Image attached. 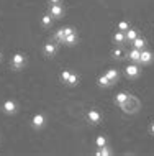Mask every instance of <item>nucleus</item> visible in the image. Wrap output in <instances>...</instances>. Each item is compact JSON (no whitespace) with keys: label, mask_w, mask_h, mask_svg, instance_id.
<instances>
[{"label":"nucleus","mask_w":154,"mask_h":156,"mask_svg":"<svg viewBox=\"0 0 154 156\" xmlns=\"http://www.w3.org/2000/svg\"><path fill=\"white\" fill-rule=\"evenodd\" d=\"M70 33H74V28L72 27H66V28H59L56 33H54V40L57 41V43H64V38L70 35Z\"/></svg>","instance_id":"nucleus-1"},{"label":"nucleus","mask_w":154,"mask_h":156,"mask_svg":"<svg viewBox=\"0 0 154 156\" xmlns=\"http://www.w3.org/2000/svg\"><path fill=\"white\" fill-rule=\"evenodd\" d=\"M152 59H154V54L149 51V49H141L138 64H141V66H148V64H151V62H152Z\"/></svg>","instance_id":"nucleus-2"},{"label":"nucleus","mask_w":154,"mask_h":156,"mask_svg":"<svg viewBox=\"0 0 154 156\" xmlns=\"http://www.w3.org/2000/svg\"><path fill=\"white\" fill-rule=\"evenodd\" d=\"M25 62H26V59H25V54L22 53H16L12 56V66H13L15 71H20L22 67L25 66Z\"/></svg>","instance_id":"nucleus-3"},{"label":"nucleus","mask_w":154,"mask_h":156,"mask_svg":"<svg viewBox=\"0 0 154 156\" xmlns=\"http://www.w3.org/2000/svg\"><path fill=\"white\" fill-rule=\"evenodd\" d=\"M139 66H138V62H131V64H128L126 67H125V74L128 76L130 79H136L139 76Z\"/></svg>","instance_id":"nucleus-4"},{"label":"nucleus","mask_w":154,"mask_h":156,"mask_svg":"<svg viewBox=\"0 0 154 156\" xmlns=\"http://www.w3.org/2000/svg\"><path fill=\"white\" fill-rule=\"evenodd\" d=\"M44 123H46V117H44L43 113H36V115L31 119V125H33V128H35V130L43 128Z\"/></svg>","instance_id":"nucleus-5"},{"label":"nucleus","mask_w":154,"mask_h":156,"mask_svg":"<svg viewBox=\"0 0 154 156\" xmlns=\"http://www.w3.org/2000/svg\"><path fill=\"white\" fill-rule=\"evenodd\" d=\"M49 13H51V16H54V18H61V16L64 15V7H62L61 3H51Z\"/></svg>","instance_id":"nucleus-6"},{"label":"nucleus","mask_w":154,"mask_h":156,"mask_svg":"<svg viewBox=\"0 0 154 156\" xmlns=\"http://www.w3.org/2000/svg\"><path fill=\"white\" fill-rule=\"evenodd\" d=\"M2 110L7 113V115H13V113H16V104L13 102V100H5L3 102V105H2Z\"/></svg>","instance_id":"nucleus-7"},{"label":"nucleus","mask_w":154,"mask_h":156,"mask_svg":"<svg viewBox=\"0 0 154 156\" xmlns=\"http://www.w3.org/2000/svg\"><path fill=\"white\" fill-rule=\"evenodd\" d=\"M87 119H89V122L92 125H98L102 122V113L98 110H95V108H92V110L87 113Z\"/></svg>","instance_id":"nucleus-8"},{"label":"nucleus","mask_w":154,"mask_h":156,"mask_svg":"<svg viewBox=\"0 0 154 156\" xmlns=\"http://www.w3.org/2000/svg\"><path fill=\"white\" fill-rule=\"evenodd\" d=\"M43 51H44L46 56L53 58L54 54H56V51H57V46H56V43H51V41H49V43H46L43 46Z\"/></svg>","instance_id":"nucleus-9"},{"label":"nucleus","mask_w":154,"mask_h":156,"mask_svg":"<svg viewBox=\"0 0 154 156\" xmlns=\"http://www.w3.org/2000/svg\"><path fill=\"white\" fill-rule=\"evenodd\" d=\"M130 95L131 94H128V92H118V94L115 95V104L118 105V107H120V105H123L128 99H130Z\"/></svg>","instance_id":"nucleus-10"},{"label":"nucleus","mask_w":154,"mask_h":156,"mask_svg":"<svg viewBox=\"0 0 154 156\" xmlns=\"http://www.w3.org/2000/svg\"><path fill=\"white\" fill-rule=\"evenodd\" d=\"M77 41H79V36H77V33L74 31V33H70V35H67V36L64 38V43H62V44L74 46V44H77Z\"/></svg>","instance_id":"nucleus-11"},{"label":"nucleus","mask_w":154,"mask_h":156,"mask_svg":"<svg viewBox=\"0 0 154 156\" xmlns=\"http://www.w3.org/2000/svg\"><path fill=\"white\" fill-rule=\"evenodd\" d=\"M139 54H141V49H138V48H133L131 51H128V59H130L131 62H138L139 61Z\"/></svg>","instance_id":"nucleus-12"},{"label":"nucleus","mask_w":154,"mask_h":156,"mask_svg":"<svg viewBox=\"0 0 154 156\" xmlns=\"http://www.w3.org/2000/svg\"><path fill=\"white\" fill-rule=\"evenodd\" d=\"M131 43H133V48H138V49H144V48H146V40H144L143 36H136Z\"/></svg>","instance_id":"nucleus-13"},{"label":"nucleus","mask_w":154,"mask_h":156,"mask_svg":"<svg viewBox=\"0 0 154 156\" xmlns=\"http://www.w3.org/2000/svg\"><path fill=\"white\" fill-rule=\"evenodd\" d=\"M105 76L110 79L111 82H116V81H118V77H120V74H118V71H116V69H107Z\"/></svg>","instance_id":"nucleus-14"},{"label":"nucleus","mask_w":154,"mask_h":156,"mask_svg":"<svg viewBox=\"0 0 154 156\" xmlns=\"http://www.w3.org/2000/svg\"><path fill=\"white\" fill-rule=\"evenodd\" d=\"M113 41H115L116 44H123L125 41H126V36H125V31H120V30L116 31L115 35H113Z\"/></svg>","instance_id":"nucleus-15"},{"label":"nucleus","mask_w":154,"mask_h":156,"mask_svg":"<svg viewBox=\"0 0 154 156\" xmlns=\"http://www.w3.org/2000/svg\"><path fill=\"white\" fill-rule=\"evenodd\" d=\"M97 84H98V86H100V87H110V86H111V84H113V82H111L110 79H108L107 76L103 74V76H100V77L97 79Z\"/></svg>","instance_id":"nucleus-16"},{"label":"nucleus","mask_w":154,"mask_h":156,"mask_svg":"<svg viewBox=\"0 0 154 156\" xmlns=\"http://www.w3.org/2000/svg\"><path fill=\"white\" fill-rule=\"evenodd\" d=\"M51 23H53V16H51V13H46V15L41 16V25H43L44 28L51 27Z\"/></svg>","instance_id":"nucleus-17"},{"label":"nucleus","mask_w":154,"mask_h":156,"mask_svg":"<svg viewBox=\"0 0 154 156\" xmlns=\"http://www.w3.org/2000/svg\"><path fill=\"white\" fill-rule=\"evenodd\" d=\"M125 36H126V41H130V43H131V41L135 40L136 36H138V31H136V30H133V28H130V30H126V31H125Z\"/></svg>","instance_id":"nucleus-18"},{"label":"nucleus","mask_w":154,"mask_h":156,"mask_svg":"<svg viewBox=\"0 0 154 156\" xmlns=\"http://www.w3.org/2000/svg\"><path fill=\"white\" fill-rule=\"evenodd\" d=\"M67 86H77L79 84V76L77 74H74V73H70V76H69V79H67Z\"/></svg>","instance_id":"nucleus-19"},{"label":"nucleus","mask_w":154,"mask_h":156,"mask_svg":"<svg viewBox=\"0 0 154 156\" xmlns=\"http://www.w3.org/2000/svg\"><path fill=\"white\" fill-rule=\"evenodd\" d=\"M95 154H97V156H110L111 154V150L105 145V146H102V148H98V151Z\"/></svg>","instance_id":"nucleus-20"},{"label":"nucleus","mask_w":154,"mask_h":156,"mask_svg":"<svg viewBox=\"0 0 154 156\" xmlns=\"http://www.w3.org/2000/svg\"><path fill=\"white\" fill-rule=\"evenodd\" d=\"M116 30H120V31H126V30H130V23L125 22V20H121V22H118V25H116Z\"/></svg>","instance_id":"nucleus-21"},{"label":"nucleus","mask_w":154,"mask_h":156,"mask_svg":"<svg viewBox=\"0 0 154 156\" xmlns=\"http://www.w3.org/2000/svg\"><path fill=\"white\" fill-rule=\"evenodd\" d=\"M95 145H97V148H102V146L107 145V138L103 136V135H98L97 140H95Z\"/></svg>","instance_id":"nucleus-22"},{"label":"nucleus","mask_w":154,"mask_h":156,"mask_svg":"<svg viewBox=\"0 0 154 156\" xmlns=\"http://www.w3.org/2000/svg\"><path fill=\"white\" fill-rule=\"evenodd\" d=\"M69 76H70V71H69V69H64V71L61 73V81H62V82H67Z\"/></svg>","instance_id":"nucleus-23"},{"label":"nucleus","mask_w":154,"mask_h":156,"mask_svg":"<svg viewBox=\"0 0 154 156\" xmlns=\"http://www.w3.org/2000/svg\"><path fill=\"white\" fill-rule=\"evenodd\" d=\"M111 54H113V58H115V59H121V58H123V51H121L120 48L113 49V53H111Z\"/></svg>","instance_id":"nucleus-24"},{"label":"nucleus","mask_w":154,"mask_h":156,"mask_svg":"<svg viewBox=\"0 0 154 156\" xmlns=\"http://www.w3.org/2000/svg\"><path fill=\"white\" fill-rule=\"evenodd\" d=\"M49 3H61V0H49Z\"/></svg>","instance_id":"nucleus-25"},{"label":"nucleus","mask_w":154,"mask_h":156,"mask_svg":"<svg viewBox=\"0 0 154 156\" xmlns=\"http://www.w3.org/2000/svg\"><path fill=\"white\" fill-rule=\"evenodd\" d=\"M149 130H151V133L154 135V122H152V125H151V126H149Z\"/></svg>","instance_id":"nucleus-26"},{"label":"nucleus","mask_w":154,"mask_h":156,"mask_svg":"<svg viewBox=\"0 0 154 156\" xmlns=\"http://www.w3.org/2000/svg\"><path fill=\"white\" fill-rule=\"evenodd\" d=\"M0 59H2V56H0Z\"/></svg>","instance_id":"nucleus-27"}]
</instances>
